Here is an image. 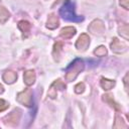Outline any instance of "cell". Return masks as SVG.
<instances>
[{
    "mask_svg": "<svg viewBox=\"0 0 129 129\" xmlns=\"http://www.w3.org/2000/svg\"><path fill=\"white\" fill-rule=\"evenodd\" d=\"M119 31H120L119 33H120L125 39H128V25H127V24L121 26V27L119 28Z\"/></svg>",
    "mask_w": 129,
    "mask_h": 129,
    "instance_id": "17",
    "label": "cell"
},
{
    "mask_svg": "<svg viewBox=\"0 0 129 129\" xmlns=\"http://www.w3.org/2000/svg\"><path fill=\"white\" fill-rule=\"evenodd\" d=\"M101 86H102V88H103L104 90H110V89H112V88L115 86V82L103 78L102 81H101Z\"/></svg>",
    "mask_w": 129,
    "mask_h": 129,
    "instance_id": "13",
    "label": "cell"
},
{
    "mask_svg": "<svg viewBox=\"0 0 129 129\" xmlns=\"http://www.w3.org/2000/svg\"><path fill=\"white\" fill-rule=\"evenodd\" d=\"M83 69H84V62H83V60L82 59H79V58L75 59L71 63V66L68 68V71H67V74H66L67 81L71 82V81L75 80L77 78V76L83 71Z\"/></svg>",
    "mask_w": 129,
    "mask_h": 129,
    "instance_id": "2",
    "label": "cell"
},
{
    "mask_svg": "<svg viewBox=\"0 0 129 129\" xmlns=\"http://www.w3.org/2000/svg\"><path fill=\"white\" fill-rule=\"evenodd\" d=\"M66 86H64V84L60 81V80H57V81H55L51 86H50V88H49V90H48V92H47V95L50 97V98H55L56 97V94H57V90L58 89H63Z\"/></svg>",
    "mask_w": 129,
    "mask_h": 129,
    "instance_id": "5",
    "label": "cell"
},
{
    "mask_svg": "<svg viewBox=\"0 0 129 129\" xmlns=\"http://www.w3.org/2000/svg\"><path fill=\"white\" fill-rule=\"evenodd\" d=\"M111 48L115 52H122L126 50V46L123 43H121V41H119L117 38H114L113 42L111 43Z\"/></svg>",
    "mask_w": 129,
    "mask_h": 129,
    "instance_id": "7",
    "label": "cell"
},
{
    "mask_svg": "<svg viewBox=\"0 0 129 129\" xmlns=\"http://www.w3.org/2000/svg\"><path fill=\"white\" fill-rule=\"evenodd\" d=\"M94 53H95L96 55H98V56H104V55L107 54V49H106L105 46L101 45V46H99L97 49L94 50Z\"/></svg>",
    "mask_w": 129,
    "mask_h": 129,
    "instance_id": "16",
    "label": "cell"
},
{
    "mask_svg": "<svg viewBox=\"0 0 129 129\" xmlns=\"http://www.w3.org/2000/svg\"><path fill=\"white\" fill-rule=\"evenodd\" d=\"M120 5L125 9H128V0H120Z\"/></svg>",
    "mask_w": 129,
    "mask_h": 129,
    "instance_id": "20",
    "label": "cell"
},
{
    "mask_svg": "<svg viewBox=\"0 0 129 129\" xmlns=\"http://www.w3.org/2000/svg\"><path fill=\"white\" fill-rule=\"evenodd\" d=\"M3 91H4V89H3V87H2V85L0 84V94H1V93H3Z\"/></svg>",
    "mask_w": 129,
    "mask_h": 129,
    "instance_id": "21",
    "label": "cell"
},
{
    "mask_svg": "<svg viewBox=\"0 0 129 129\" xmlns=\"http://www.w3.org/2000/svg\"><path fill=\"white\" fill-rule=\"evenodd\" d=\"M16 79H17V76H16V74H15L14 72H12V71H8V72L4 73V75H3V80H4L7 84H12V83H14Z\"/></svg>",
    "mask_w": 129,
    "mask_h": 129,
    "instance_id": "11",
    "label": "cell"
},
{
    "mask_svg": "<svg viewBox=\"0 0 129 129\" xmlns=\"http://www.w3.org/2000/svg\"><path fill=\"white\" fill-rule=\"evenodd\" d=\"M57 26H58V19H57V17L54 14H50L48 16V19H47L46 27L49 28V29H54Z\"/></svg>",
    "mask_w": 129,
    "mask_h": 129,
    "instance_id": "9",
    "label": "cell"
},
{
    "mask_svg": "<svg viewBox=\"0 0 129 129\" xmlns=\"http://www.w3.org/2000/svg\"><path fill=\"white\" fill-rule=\"evenodd\" d=\"M88 29L94 33V34H97V33H101L103 30H104V24L101 20H94L90 26L88 27Z\"/></svg>",
    "mask_w": 129,
    "mask_h": 129,
    "instance_id": "6",
    "label": "cell"
},
{
    "mask_svg": "<svg viewBox=\"0 0 129 129\" xmlns=\"http://www.w3.org/2000/svg\"><path fill=\"white\" fill-rule=\"evenodd\" d=\"M10 16V13L4 8V7H0V22L4 23Z\"/></svg>",
    "mask_w": 129,
    "mask_h": 129,
    "instance_id": "15",
    "label": "cell"
},
{
    "mask_svg": "<svg viewBox=\"0 0 129 129\" xmlns=\"http://www.w3.org/2000/svg\"><path fill=\"white\" fill-rule=\"evenodd\" d=\"M7 107H8V103H7L6 101H4V100L0 99V112H2V111H4V110H6V109H7Z\"/></svg>",
    "mask_w": 129,
    "mask_h": 129,
    "instance_id": "19",
    "label": "cell"
},
{
    "mask_svg": "<svg viewBox=\"0 0 129 129\" xmlns=\"http://www.w3.org/2000/svg\"><path fill=\"white\" fill-rule=\"evenodd\" d=\"M89 44H90V38L87 34L84 33L78 38V40L76 42V47L79 50H86L87 47L89 46Z\"/></svg>",
    "mask_w": 129,
    "mask_h": 129,
    "instance_id": "4",
    "label": "cell"
},
{
    "mask_svg": "<svg viewBox=\"0 0 129 129\" xmlns=\"http://www.w3.org/2000/svg\"><path fill=\"white\" fill-rule=\"evenodd\" d=\"M75 33H76V29L74 27H71V26L64 27L60 30V36L64 37V38H71L72 36L75 35Z\"/></svg>",
    "mask_w": 129,
    "mask_h": 129,
    "instance_id": "10",
    "label": "cell"
},
{
    "mask_svg": "<svg viewBox=\"0 0 129 129\" xmlns=\"http://www.w3.org/2000/svg\"><path fill=\"white\" fill-rule=\"evenodd\" d=\"M17 101L27 107L32 105V92L29 89H26L25 91L19 93L17 95Z\"/></svg>",
    "mask_w": 129,
    "mask_h": 129,
    "instance_id": "3",
    "label": "cell"
},
{
    "mask_svg": "<svg viewBox=\"0 0 129 129\" xmlns=\"http://www.w3.org/2000/svg\"><path fill=\"white\" fill-rule=\"evenodd\" d=\"M84 90H85V85H84V83H79V84L75 87V92H76L77 94L83 93Z\"/></svg>",
    "mask_w": 129,
    "mask_h": 129,
    "instance_id": "18",
    "label": "cell"
},
{
    "mask_svg": "<svg viewBox=\"0 0 129 129\" xmlns=\"http://www.w3.org/2000/svg\"><path fill=\"white\" fill-rule=\"evenodd\" d=\"M59 14L61 15V17L66 20L69 21H74V22H80L83 20V17L78 16L75 13V9H74V4L70 1V0H66L64 3L62 4L61 8L59 9Z\"/></svg>",
    "mask_w": 129,
    "mask_h": 129,
    "instance_id": "1",
    "label": "cell"
},
{
    "mask_svg": "<svg viewBox=\"0 0 129 129\" xmlns=\"http://www.w3.org/2000/svg\"><path fill=\"white\" fill-rule=\"evenodd\" d=\"M16 112H17V110H14L13 112H11V114H9L7 117H6V119H7V122L6 123H11V122H13V123H17V121L19 120V117H20V113H17L16 114Z\"/></svg>",
    "mask_w": 129,
    "mask_h": 129,
    "instance_id": "12",
    "label": "cell"
},
{
    "mask_svg": "<svg viewBox=\"0 0 129 129\" xmlns=\"http://www.w3.org/2000/svg\"><path fill=\"white\" fill-rule=\"evenodd\" d=\"M23 80H24V83L27 85V86H30L34 83L35 81V74L33 71H27L24 73L23 75Z\"/></svg>",
    "mask_w": 129,
    "mask_h": 129,
    "instance_id": "8",
    "label": "cell"
},
{
    "mask_svg": "<svg viewBox=\"0 0 129 129\" xmlns=\"http://www.w3.org/2000/svg\"><path fill=\"white\" fill-rule=\"evenodd\" d=\"M18 27H19L20 30L23 32V34H24V33H28L29 30H30V23L27 22V21L22 20V21H20V22L18 23Z\"/></svg>",
    "mask_w": 129,
    "mask_h": 129,
    "instance_id": "14",
    "label": "cell"
}]
</instances>
